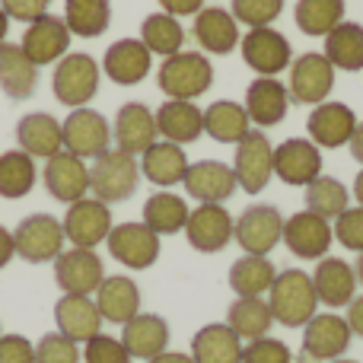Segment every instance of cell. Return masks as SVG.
<instances>
[{
  "mask_svg": "<svg viewBox=\"0 0 363 363\" xmlns=\"http://www.w3.org/2000/svg\"><path fill=\"white\" fill-rule=\"evenodd\" d=\"M0 363H35V345L23 335H0Z\"/></svg>",
  "mask_w": 363,
  "mask_h": 363,
  "instance_id": "cell-50",
  "label": "cell"
},
{
  "mask_svg": "<svg viewBox=\"0 0 363 363\" xmlns=\"http://www.w3.org/2000/svg\"><path fill=\"white\" fill-rule=\"evenodd\" d=\"M64 23L70 35L99 38L112 26V4L108 0H64Z\"/></svg>",
  "mask_w": 363,
  "mask_h": 363,
  "instance_id": "cell-40",
  "label": "cell"
},
{
  "mask_svg": "<svg viewBox=\"0 0 363 363\" xmlns=\"http://www.w3.org/2000/svg\"><path fill=\"white\" fill-rule=\"evenodd\" d=\"M313 287L315 296H319V306L341 309L357 296V271L345 258L325 255L313 271Z\"/></svg>",
  "mask_w": 363,
  "mask_h": 363,
  "instance_id": "cell-27",
  "label": "cell"
},
{
  "mask_svg": "<svg viewBox=\"0 0 363 363\" xmlns=\"http://www.w3.org/2000/svg\"><path fill=\"white\" fill-rule=\"evenodd\" d=\"M35 363H80V345L61 332H48L35 345Z\"/></svg>",
  "mask_w": 363,
  "mask_h": 363,
  "instance_id": "cell-46",
  "label": "cell"
},
{
  "mask_svg": "<svg viewBox=\"0 0 363 363\" xmlns=\"http://www.w3.org/2000/svg\"><path fill=\"white\" fill-rule=\"evenodd\" d=\"M38 86V67L26 57V51L13 42L0 45V89L10 99H29Z\"/></svg>",
  "mask_w": 363,
  "mask_h": 363,
  "instance_id": "cell-34",
  "label": "cell"
},
{
  "mask_svg": "<svg viewBox=\"0 0 363 363\" xmlns=\"http://www.w3.org/2000/svg\"><path fill=\"white\" fill-rule=\"evenodd\" d=\"M160 6H163V13H169V16H194V13L204 10V0H157Z\"/></svg>",
  "mask_w": 363,
  "mask_h": 363,
  "instance_id": "cell-52",
  "label": "cell"
},
{
  "mask_svg": "<svg viewBox=\"0 0 363 363\" xmlns=\"http://www.w3.org/2000/svg\"><path fill=\"white\" fill-rule=\"evenodd\" d=\"M332 220L319 217L313 211H296L284 220V245L303 262H322L332 249Z\"/></svg>",
  "mask_w": 363,
  "mask_h": 363,
  "instance_id": "cell-12",
  "label": "cell"
},
{
  "mask_svg": "<svg viewBox=\"0 0 363 363\" xmlns=\"http://www.w3.org/2000/svg\"><path fill=\"white\" fill-rule=\"evenodd\" d=\"M182 185H185L188 198L201 201V204H223L239 188L233 166L220 163V160H198V163H191Z\"/></svg>",
  "mask_w": 363,
  "mask_h": 363,
  "instance_id": "cell-22",
  "label": "cell"
},
{
  "mask_svg": "<svg viewBox=\"0 0 363 363\" xmlns=\"http://www.w3.org/2000/svg\"><path fill=\"white\" fill-rule=\"evenodd\" d=\"M147 363H194V360H191V354H182V351H163V354H157V357L147 360Z\"/></svg>",
  "mask_w": 363,
  "mask_h": 363,
  "instance_id": "cell-55",
  "label": "cell"
},
{
  "mask_svg": "<svg viewBox=\"0 0 363 363\" xmlns=\"http://www.w3.org/2000/svg\"><path fill=\"white\" fill-rule=\"evenodd\" d=\"M191 35L198 48H204V55H230L242 38L236 16L226 6H204L201 13H194Z\"/></svg>",
  "mask_w": 363,
  "mask_h": 363,
  "instance_id": "cell-26",
  "label": "cell"
},
{
  "mask_svg": "<svg viewBox=\"0 0 363 363\" xmlns=\"http://www.w3.org/2000/svg\"><path fill=\"white\" fill-rule=\"evenodd\" d=\"M242 363H294V354H290V347L284 341L264 335L258 341H245Z\"/></svg>",
  "mask_w": 363,
  "mask_h": 363,
  "instance_id": "cell-49",
  "label": "cell"
},
{
  "mask_svg": "<svg viewBox=\"0 0 363 363\" xmlns=\"http://www.w3.org/2000/svg\"><path fill=\"white\" fill-rule=\"evenodd\" d=\"M61 226L70 245H77V249H96L99 242H106L115 226L112 207L99 198H80L74 204H67Z\"/></svg>",
  "mask_w": 363,
  "mask_h": 363,
  "instance_id": "cell-10",
  "label": "cell"
},
{
  "mask_svg": "<svg viewBox=\"0 0 363 363\" xmlns=\"http://www.w3.org/2000/svg\"><path fill=\"white\" fill-rule=\"evenodd\" d=\"M99 77L102 64L86 51H67L61 61L55 64L51 74V93L61 106L67 108H83L96 99L99 93Z\"/></svg>",
  "mask_w": 363,
  "mask_h": 363,
  "instance_id": "cell-2",
  "label": "cell"
},
{
  "mask_svg": "<svg viewBox=\"0 0 363 363\" xmlns=\"http://www.w3.org/2000/svg\"><path fill=\"white\" fill-rule=\"evenodd\" d=\"M357 115H354L351 106L345 102H335V99H325L319 106H313L309 112V121H306V131H309V140L315 147H325V150H335V147H347L357 131Z\"/></svg>",
  "mask_w": 363,
  "mask_h": 363,
  "instance_id": "cell-17",
  "label": "cell"
},
{
  "mask_svg": "<svg viewBox=\"0 0 363 363\" xmlns=\"http://www.w3.org/2000/svg\"><path fill=\"white\" fill-rule=\"evenodd\" d=\"M140 42L150 48V55L160 57H172L185 48V29L176 16L169 13H150V16L140 23Z\"/></svg>",
  "mask_w": 363,
  "mask_h": 363,
  "instance_id": "cell-43",
  "label": "cell"
},
{
  "mask_svg": "<svg viewBox=\"0 0 363 363\" xmlns=\"http://www.w3.org/2000/svg\"><path fill=\"white\" fill-rule=\"evenodd\" d=\"M300 363H309V360H306V357H303V360H300Z\"/></svg>",
  "mask_w": 363,
  "mask_h": 363,
  "instance_id": "cell-61",
  "label": "cell"
},
{
  "mask_svg": "<svg viewBox=\"0 0 363 363\" xmlns=\"http://www.w3.org/2000/svg\"><path fill=\"white\" fill-rule=\"evenodd\" d=\"M347 150H351V157L363 166V121L357 125V131H354V138H351V144H347Z\"/></svg>",
  "mask_w": 363,
  "mask_h": 363,
  "instance_id": "cell-56",
  "label": "cell"
},
{
  "mask_svg": "<svg viewBox=\"0 0 363 363\" xmlns=\"http://www.w3.org/2000/svg\"><path fill=\"white\" fill-rule=\"evenodd\" d=\"M239 51H242V61L258 77H277L284 70H290V64H294V48H290L287 35L277 32L274 26L249 29L239 38Z\"/></svg>",
  "mask_w": 363,
  "mask_h": 363,
  "instance_id": "cell-9",
  "label": "cell"
},
{
  "mask_svg": "<svg viewBox=\"0 0 363 363\" xmlns=\"http://www.w3.org/2000/svg\"><path fill=\"white\" fill-rule=\"evenodd\" d=\"M274 176L284 185L306 188L322 176V150L309 138H287L281 147H274Z\"/></svg>",
  "mask_w": 363,
  "mask_h": 363,
  "instance_id": "cell-19",
  "label": "cell"
},
{
  "mask_svg": "<svg viewBox=\"0 0 363 363\" xmlns=\"http://www.w3.org/2000/svg\"><path fill=\"white\" fill-rule=\"evenodd\" d=\"M70 38L74 35H70L64 16L45 13V16H38L35 23L26 26L19 48L26 51V57H29L35 67H48V64H57L64 55H67Z\"/></svg>",
  "mask_w": 363,
  "mask_h": 363,
  "instance_id": "cell-16",
  "label": "cell"
},
{
  "mask_svg": "<svg viewBox=\"0 0 363 363\" xmlns=\"http://www.w3.org/2000/svg\"><path fill=\"white\" fill-rule=\"evenodd\" d=\"M277 268L268 255H242L230 264V290L236 296H262L271 290Z\"/></svg>",
  "mask_w": 363,
  "mask_h": 363,
  "instance_id": "cell-37",
  "label": "cell"
},
{
  "mask_svg": "<svg viewBox=\"0 0 363 363\" xmlns=\"http://www.w3.org/2000/svg\"><path fill=\"white\" fill-rule=\"evenodd\" d=\"M233 226H236V220L223 204H198L188 213L185 239L194 252L217 255L233 242Z\"/></svg>",
  "mask_w": 363,
  "mask_h": 363,
  "instance_id": "cell-15",
  "label": "cell"
},
{
  "mask_svg": "<svg viewBox=\"0 0 363 363\" xmlns=\"http://www.w3.org/2000/svg\"><path fill=\"white\" fill-rule=\"evenodd\" d=\"M48 4L51 0H0L4 13L10 19H16V23H35L38 16L48 13Z\"/></svg>",
  "mask_w": 363,
  "mask_h": 363,
  "instance_id": "cell-51",
  "label": "cell"
},
{
  "mask_svg": "<svg viewBox=\"0 0 363 363\" xmlns=\"http://www.w3.org/2000/svg\"><path fill=\"white\" fill-rule=\"evenodd\" d=\"M322 55L332 61L335 70H363V26L338 23L325 35V51Z\"/></svg>",
  "mask_w": 363,
  "mask_h": 363,
  "instance_id": "cell-42",
  "label": "cell"
},
{
  "mask_svg": "<svg viewBox=\"0 0 363 363\" xmlns=\"http://www.w3.org/2000/svg\"><path fill=\"white\" fill-rule=\"evenodd\" d=\"M6 32H10V16H6L4 6H0V45L6 42Z\"/></svg>",
  "mask_w": 363,
  "mask_h": 363,
  "instance_id": "cell-58",
  "label": "cell"
},
{
  "mask_svg": "<svg viewBox=\"0 0 363 363\" xmlns=\"http://www.w3.org/2000/svg\"><path fill=\"white\" fill-rule=\"evenodd\" d=\"M252 128L255 125H252L245 106L233 99H217L204 108V134L217 144H239Z\"/></svg>",
  "mask_w": 363,
  "mask_h": 363,
  "instance_id": "cell-35",
  "label": "cell"
},
{
  "mask_svg": "<svg viewBox=\"0 0 363 363\" xmlns=\"http://www.w3.org/2000/svg\"><path fill=\"white\" fill-rule=\"evenodd\" d=\"M268 306L274 322H281L284 328H303L315 315V309H319L313 277L300 268L277 271L274 284L268 290Z\"/></svg>",
  "mask_w": 363,
  "mask_h": 363,
  "instance_id": "cell-1",
  "label": "cell"
},
{
  "mask_svg": "<svg viewBox=\"0 0 363 363\" xmlns=\"http://www.w3.org/2000/svg\"><path fill=\"white\" fill-rule=\"evenodd\" d=\"M121 345L138 360H153L157 354L169 351V322L157 313H138L121 325Z\"/></svg>",
  "mask_w": 363,
  "mask_h": 363,
  "instance_id": "cell-28",
  "label": "cell"
},
{
  "mask_svg": "<svg viewBox=\"0 0 363 363\" xmlns=\"http://www.w3.org/2000/svg\"><path fill=\"white\" fill-rule=\"evenodd\" d=\"M157 112L144 102H125L112 121L115 150H125L131 157H138L150 144H157Z\"/></svg>",
  "mask_w": 363,
  "mask_h": 363,
  "instance_id": "cell-21",
  "label": "cell"
},
{
  "mask_svg": "<svg viewBox=\"0 0 363 363\" xmlns=\"http://www.w3.org/2000/svg\"><path fill=\"white\" fill-rule=\"evenodd\" d=\"M140 163L138 157L125 150H106L89 163V191L93 198L106 201V204H118L128 201L140 185Z\"/></svg>",
  "mask_w": 363,
  "mask_h": 363,
  "instance_id": "cell-4",
  "label": "cell"
},
{
  "mask_svg": "<svg viewBox=\"0 0 363 363\" xmlns=\"http://www.w3.org/2000/svg\"><path fill=\"white\" fill-rule=\"evenodd\" d=\"M233 239L245 255H271L277 242H284V213L274 204H249L236 217Z\"/></svg>",
  "mask_w": 363,
  "mask_h": 363,
  "instance_id": "cell-8",
  "label": "cell"
},
{
  "mask_svg": "<svg viewBox=\"0 0 363 363\" xmlns=\"http://www.w3.org/2000/svg\"><path fill=\"white\" fill-rule=\"evenodd\" d=\"M351 325L338 313H315L303 325V357L306 360H338L351 347Z\"/></svg>",
  "mask_w": 363,
  "mask_h": 363,
  "instance_id": "cell-14",
  "label": "cell"
},
{
  "mask_svg": "<svg viewBox=\"0 0 363 363\" xmlns=\"http://www.w3.org/2000/svg\"><path fill=\"white\" fill-rule=\"evenodd\" d=\"M157 86L169 99H198L213 86V67L204 51H179L163 57L157 70Z\"/></svg>",
  "mask_w": 363,
  "mask_h": 363,
  "instance_id": "cell-3",
  "label": "cell"
},
{
  "mask_svg": "<svg viewBox=\"0 0 363 363\" xmlns=\"http://www.w3.org/2000/svg\"><path fill=\"white\" fill-rule=\"evenodd\" d=\"M106 245H108V255H112L118 264L131 268V271L153 268L157 258H160V236L144 223V220H140V223L112 226Z\"/></svg>",
  "mask_w": 363,
  "mask_h": 363,
  "instance_id": "cell-13",
  "label": "cell"
},
{
  "mask_svg": "<svg viewBox=\"0 0 363 363\" xmlns=\"http://www.w3.org/2000/svg\"><path fill=\"white\" fill-rule=\"evenodd\" d=\"M242 338L226 322H211L191 338L194 363H242Z\"/></svg>",
  "mask_w": 363,
  "mask_h": 363,
  "instance_id": "cell-31",
  "label": "cell"
},
{
  "mask_svg": "<svg viewBox=\"0 0 363 363\" xmlns=\"http://www.w3.org/2000/svg\"><path fill=\"white\" fill-rule=\"evenodd\" d=\"M354 271H357V284H363V252L357 255V264H354Z\"/></svg>",
  "mask_w": 363,
  "mask_h": 363,
  "instance_id": "cell-59",
  "label": "cell"
},
{
  "mask_svg": "<svg viewBox=\"0 0 363 363\" xmlns=\"http://www.w3.org/2000/svg\"><path fill=\"white\" fill-rule=\"evenodd\" d=\"M332 233H335V239H338L345 249H351V252H363V207H347L345 213H338L335 217V226H332Z\"/></svg>",
  "mask_w": 363,
  "mask_h": 363,
  "instance_id": "cell-48",
  "label": "cell"
},
{
  "mask_svg": "<svg viewBox=\"0 0 363 363\" xmlns=\"http://www.w3.org/2000/svg\"><path fill=\"white\" fill-rule=\"evenodd\" d=\"M153 67V55L140 38H118L108 45L106 57H102V70L112 83L118 86H138L147 80Z\"/></svg>",
  "mask_w": 363,
  "mask_h": 363,
  "instance_id": "cell-23",
  "label": "cell"
},
{
  "mask_svg": "<svg viewBox=\"0 0 363 363\" xmlns=\"http://www.w3.org/2000/svg\"><path fill=\"white\" fill-rule=\"evenodd\" d=\"M38 169L35 157H29L26 150H6L0 153V198L19 201L35 188Z\"/></svg>",
  "mask_w": 363,
  "mask_h": 363,
  "instance_id": "cell-41",
  "label": "cell"
},
{
  "mask_svg": "<svg viewBox=\"0 0 363 363\" xmlns=\"http://www.w3.org/2000/svg\"><path fill=\"white\" fill-rule=\"evenodd\" d=\"M55 281L64 294H80L93 296L99 284L106 281V268L96 249H67L55 258Z\"/></svg>",
  "mask_w": 363,
  "mask_h": 363,
  "instance_id": "cell-18",
  "label": "cell"
},
{
  "mask_svg": "<svg viewBox=\"0 0 363 363\" xmlns=\"http://www.w3.org/2000/svg\"><path fill=\"white\" fill-rule=\"evenodd\" d=\"M55 322L57 332L67 335L77 345H86L89 338L102 332V313L96 306L93 296H80V294H64L61 300L55 303Z\"/></svg>",
  "mask_w": 363,
  "mask_h": 363,
  "instance_id": "cell-25",
  "label": "cell"
},
{
  "mask_svg": "<svg viewBox=\"0 0 363 363\" xmlns=\"http://www.w3.org/2000/svg\"><path fill=\"white\" fill-rule=\"evenodd\" d=\"M303 201H306V211L319 213L325 220H335L338 213H345L351 207V191H347L345 182H338L332 176H319L306 185Z\"/></svg>",
  "mask_w": 363,
  "mask_h": 363,
  "instance_id": "cell-44",
  "label": "cell"
},
{
  "mask_svg": "<svg viewBox=\"0 0 363 363\" xmlns=\"http://www.w3.org/2000/svg\"><path fill=\"white\" fill-rule=\"evenodd\" d=\"M290 89L284 86L277 77H255L245 89V112H249L252 125L258 128H274L290 115Z\"/></svg>",
  "mask_w": 363,
  "mask_h": 363,
  "instance_id": "cell-24",
  "label": "cell"
},
{
  "mask_svg": "<svg viewBox=\"0 0 363 363\" xmlns=\"http://www.w3.org/2000/svg\"><path fill=\"white\" fill-rule=\"evenodd\" d=\"M16 144L19 150H26L29 157H55V153L64 150L61 140V121L48 112H29L19 118L16 125Z\"/></svg>",
  "mask_w": 363,
  "mask_h": 363,
  "instance_id": "cell-32",
  "label": "cell"
},
{
  "mask_svg": "<svg viewBox=\"0 0 363 363\" xmlns=\"http://www.w3.org/2000/svg\"><path fill=\"white\" fill-rule=\"evenodd\" d=\"M332 363H360V360H347V357H338V360H332Z\"/></svg>",
  "mask_w": 363,
  "mask_h": 363,
  "instance_id": "cell-60",
  "label": "cell"
},
{
  "mask_svg": "<svg viewBox=\"0 0 363 363\" xmlns=\"http://www.w3.org/2000/svg\"><path fill=\"white\" fill-rule=\"evenodd\" d=\"M188 166L191 163H188L185 150L179 144H169V140H157V144H150L140 153V176L160 188L179 185L185 179Z\"/></svg>",
  "mask_w": 363,
  "mask_h": 363,
  "instance_id": "cell-33",
  "label": "cell"
},
{
  "mask_svg": "<svg viewBox=\"0 0 363 363\" xmlns=\"http://www.w3.org/2000/svg\"><path fill=\"white\" fill-rule=\"evenodd\" d=\"M83 360L86 363H131L134 357L128 354V347L121 345V338H112V335H96L83 345Z\"/></svg>",
  "mask_w": 363,
  "mask_h": 363,
  "instance_id": "cell-47",
  "label": "cell"
},
{
  "mask_svg": "<svg viewBox=\"0 0 363 363\" xmlns=\"http://www.w3.org/2000/svg\"><path fill=\"white\" fill-rule=\"evenodd\" d=\"M157 131L169 144H194L204 134V108L191 99H166L157 108Z\"/></svg>",
  "mask_w": 363,
  "mask_h": 363,
  "instance_id": "cell-29",
  "label": "cell"
},
{
  "mask_svg": "<svg viewBox=\"0 0 363 363\" xmlns=\"http://www.w3.org/2000/svg\"><path fill=\"white\" fill-rule=\"evenodd\" d=\"M13 258H16V245H13V233L0 226V271H4L6 264L13 262Z\"/></svg>",
  "mask_w": 363,
  "mask_h": 363,
  "instance_id": "cell-54",
  "label": "cell"
},
{
  "mask_svg": "<svg viewBox=\"0 0 363 363\" xmlns=\"http://www.w3.org/2000/svg\"><path fill=\"white\" fill-rule=\"evenodd\" d=\"M290 99L300 106H319L332 96L335 89V67L322 51H306V55L294 57L290 64Z\"/></svg>",
  "mask_w": 363,
  "mask_h": 363,
  "instance_id": "cell-11",
  "label": "cell"
},
{
  "mask_svg": "<svg viewBox=\"0 0 363 363\" xmlns=\"http://www.w3.org/2000/svg\"><path fill=\"white\" fill-rule=\"evenodd\" d=\"M233 172H236V185L245 194H262L274 176V144L268 134L252 128L242 140L236 144V157H233Z\"/></svg>",
  "mask_w": 363,
  "mask_h": 363,
  "instance_id": "cell-7",
  "label": "cell"
},
{
  "mask_svg": "<svg viewBox=\"0 0 363 363\" xmlns=\"http://www.w3.org/2000/svg\"><path fill=\"white\" fill-rule=\"evenodd\" d=\"M64 226L61 220H55L51 213H29L19 220V226L13 230V245L16 255L29 264H48L64 252Z\"/></svg>",
  "mask_w": 363,
  "mask_h": 363,
  "instance_id": "cell-5",
  "label": "cell"
},
{
  "mask_svg": "<svg viewBox=\"0 0 363 363\" xmlns=\"http://www.w3.org/2000/svg\"><path fill=\"white\" fill-rule=\"evenodd\" d=\"M226 325L242 341H258L271 332L274 315H271L268 300H262V296H236L226 309Z\"/></svg>",
  "mask_w": 363,
  "mask_h": 363,
  "instance_id": "cell-36",
  "label": "cell"
},
{
  "mask_svg": "<svg viewBox=\"0 0 363 363\" xmlns=\"http://www.w3.org/2000/svg\"><path fill=\"white\" fill-rule=\"evenodd\" d=\"M61 140L64 150L74 153L80 160H96L106 150H112V121L96 108H70V115L61 121Z\"/></svg>",
  "mask_w": 363,
  "mask_h": 363,
  "instance_id": "cell-6",
  "label": "cell"
},
{
  "mask_svg": "<svg viewBox=\"0 0 363 363\" xmlns=\"http://www.w3.org/2000/svg\"><path fill=\"white\" fill-rule=\"evenodd\" d=\"M42 182H45V188H48V194L55 201H61V204H74V201L86 198V191H89V166H86V160L61 150V153H55V157L45 160Z\"/></svg>",
  "mask_w": 363,
  "mask_h": 363,
  "instance_id": "cell-20",
  "label": "cell"
},
{
  "mask_svg": "<svg viewBox=\"0 0 363 363\" xmlns=\"http://www.w3.org/2000/svg\"><path fill=\"white\" fill-rule=\"evenodd\" d=\"M354 198H357V204L363 207V166H360L357 179H354Z\"/></svg>",
  "mask_w": 363,
  "mask_h": 363,
  "instance_id": "cell-57",
  "label": "cell"
},
{
  "mask_svg": "<svg viewBox=\"0 0 363 363\" xmlns=\"http://www.w3.org/2000/svg\"><path fill=\"white\" fill-rule=\"evenodd\" d=\"M188 213H191L188 201H182L172 191H153L144 201V223L157 236H176V233H182L188 223Z\"/></svg>",
  "mask_w": 363,
  "mask_h": 363,
  "instance_id": "cell-38",
  "label": "cell"
},
{
  "mask_svg": "<svg viewBox=\"0 0 363 363\" xmlns=\"http://www.w3.org/2000/svg\"><path fill=\"white\" fill-rule=\"evenodd\" d=\"M345 0H296L294 23L303 35L325 38L338 23H345Z\"/></svg>",
  "mask_w": 363,
  "mask_h": 363,
  "instance_id": "cell-39",
  "label": "cell"
},
{
  "mask_svg": "<svg viewBox=\"0 0 363 363\" xmlns=\"http://www.w3.org/2000/svg\"><path fill=\"white\" fill-rule=\"evenodd\" d=\"M102 319L112 325H125L140 313V287L125 274H108L93 294Z\"/></svg>",
  "mask_w": 363,
  "mask_h": 363,
  "instance_id": "cell-30",
  "label": "cell"
},
{
  "mask_svg": "<svg viewBox=\"0 0 363 363\" xmlns=\"http://www.w3.org/2000/svg\"><path fill=\"white\" fill-rule=\"evenodd\" d=\"M347 325H351V332L357 335V338H363V294L354 296L351 303H347Z\"/></svg>",
  "mask_w": 363,
  "mask_h": 363,
  "instance_id": "cell-53",
  "label": "cell"
},
{
  "mask_svg": "<svg viewBox=\"0 0 363 363\" xmlns=\"http://www.w3.org/2000/svg\"><path fill=\"white\" fill-rule=\"evenodd\" d=\"M230 13L236 16L239 26L262 29L284 13V0H230Z\"/></svg>",
  "mask_w": 363,
  "mask_h": 363,
  "instance_id": "cell-45",
  "label": "cell"
}]
</instances>
